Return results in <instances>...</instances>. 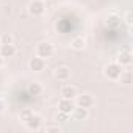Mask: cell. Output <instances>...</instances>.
<instances>
[{
	"instance_id": "obj_1",
	"label": "cell",
	"mask_w": 133,
	"mask_h": 133,
	"mask_svg": "<svg viewBox=\"0 0 133 133\" xmlns=\"http://www.w3.org/2000/svg\"><path fill=\"white\" fill-rule=\"evenodd\" d=\"M122 71H124V68L119 63H110V64H107L103 68V75L108 80H119Z\"/></svg>"
},
{
	"instance_id": "obj_2",
	"label": "cell",
	"mask_w": 133,
	"mask_h": 133,
	"mask_svg": "<svg viewBox=\"0 0 133 133\" xmlns=\"http://www.w3.org/2000/svg\"><path fill=\"white\" fill-rule=\"evenodd\" d=\"M53 52H55L53 45H52L50 42H47V41L39 42V44H38V47H36V55H38V56H41V58H44V59L50 58V56L53 55Z\"/></svg>"
},
{
	"instance_id": "obj_3",
	"label": "cell",
	"mask_w": 133,
	"mask_h": 133,
	"mask_svg": "<svg viewBox=\"0 0 133 133\" xmlns=\"http://www.w3.org/2000/svg\"><path fill=\"white\" fill-rule=\"evenodd\" d=\"M94 103H96V100L91 94H77L75 96V105L77 107H83V108L89 110Z\"/></svg>"
},
{
	"instance_id": "obj_4",
	"label": "cell",
	"mask_w": 133,
	"mask_h": 133,
	"mask_svg": "<svg viewBox=\"0 0 133 133\" xmlns=\"http://www.w3.org/2000/svg\"><path fill=\"white\" fill-rule=\"evenodd\" d=\"M45 11V5L42 0H33L28 3V13L31 16H42Z\"/></svg>"
},
{
	"instance_id": "obj_5",
	"label": "cell",
	"mask_w": 133,
	"mask_h": 133,
	"mask_svg": "<svg viewBox=\"0 0 133 133\" xmlns=\"http://www.w3.org/2000/svg\"><path fill=\"white\" fill-rule=\"evenodd\" d=\"M28 68H30L33 72H41V71H44V68H45V59L36 55V56L30 58V61H28Z\"/></svg>"
},
{
	"instance_id": "obj_6",
	"label": "cell",
	"mask_w": 133,
	"mask_h": 133,
	"mask_svg": "<svg viewBox=\"0 0 133 133\" xmlns=\"http://www.w3.org/2000/svg\"><path fill=\"white\" fill-rule=\"evenodd\" d=\"M24 124H25V127H27L28 130L36 131V130L41 128V125H42V119H41V116H38V114H31Z\"/></svg>"
},
{
	"instance_id": "obj_7",
	"label": "cell",
	"mask_w": 133,
	"mask_h": 133,
	"mask_svg": "<svg viewBox=\"0 0 133 133\" xmlns=\"http://www.w3.org/2000/svg\"><path fill=\"white\" fill-rule=\"evenodd\" d=\"M74 107H75V103H74L72 99H63L61 97V100L58 102V111H63L66 114H71Z\"/></svg>"
},
{
	"instance_id": "obj_8",
	"label": "cell",
	"mask_w": 133,
	"mask_h": 133,
	"mask_svg": "<svg viewBox=\"0 0 133 133\" xmlns=\"http://www.w3.org/2000/svg\"><path fill=\"white\" fill-rule=\"evenodd\" d=\"M55 77L59 80V82H68L71 78V69L68 66H59L55 71Z\"/></svg>"
},
{
	"instance_id": "obj_9",
	"label": "cell",
	"mask_w": 133,
	"mask_h": 133,
	"mask_svg": "<svg viewBox=\"0 0 133 133\" xmlns=\"http://www.w3.org/2000/svg\"><path fill=\"white\" fill-rule=\"evenodd\" d=\"M72 117L75 119V121H85V119H88V116H89V111H88V108H83V107H74V110H72Z\"/></svg>"
},
{
	"instance_id": "obj_10",
	"label": "cell",
	"mask_w": 133,
	"mask_h": 133,
	"mask_svg": "<svg viewBox=\"0 0 133 133\" xmlns=\"http://www.w3.org/2000/svg\"><path fill=\"white\" fill-rule=\"evenodd\" d=\"M16 55V47L13 44H0V56L2 58H13Z\"/></svg>"
},
{
	"instance_id": "obj_11",
	"label": "cell",
	"mask_w": 133,
	"mask_h": 133,
	"mask_svg": "<svg viewBox=\"0 0 133 133\" xmlns=\"http://www.w3.org/2000/svg\"><path fill=\"white\" fill-rule=\"evenodd\" d=\"M78 92H77V88L75 86H72V85H64L63 88H61V97L63 99H75V96H77Z\"/></svg>"
},
{
	"instance_id": "obj_12",
	"label": "cell",
	"mask_w": 133,
	"mask_h": 133,
	"mask_svg": "<svg viewBox=\"0 0 133 133\" xmlns=\"http://www.w3.org/2000/svg\"><path fill=\"white\" fill-rule=\"evenodd\" d=\"M116 63H119L122 68H125V66H130V64L133 63V56H131V53H130L128 50L121 52V55H119V58H117Z\"/></svg>"
},
{
	"instance_id": "obj_13",
	"label": "cell",
	"mask_w": 133,
	"mask_h": 133,
	"mask_svg": "<svg viewBox=\"0 0 133 133\" xmlns=\"http://www.w3.org/2000/svg\"><path fill=\"white\" fill-rule=\"evenodd\" d=\"M85 45H86V42H85V38H83V36H75V38L71 41V47H72L74 50H83Z\"/></svg>"
},
{
	"instance_id": "obj_14",
	"label": "cell",
	"mask_w": 133,
	"mask_h": 133,
	"mask_svg": "<svg viewBox=\"0 0 133 133\" xmlns=\"http://www.w3.org/2000/svg\"><path fill=\"white\" fill-rule=\"evenodd\" d=\"M28 94L30 96H41L42 94V85L41 83H38V82H33V83H30L28 85Z\"/></svg>"
},
{
	"instance_id": "obj_15",
	"label": "cell",
	"mask_w": 133,
	"mask_h": 133,
	"mask_svg": "<svg viewBox=\"0 0 133 133\" xmlns=\"http://www.w3.org/2000/svg\"><path fill=\"white\" fill-rule=\"evenodd\" d=\"M107 25H108L110 28L119 27V25H121V17H119V16H110V17L107 19Z\"/></svg>"
},
{
	"instance_id": "obj_16",
	"label": "cell",
	"mask_w": 133,
	"mask_h": 133,
	"mask_svg": "<svg viewBox=\"0 0 133 133\" xmlns=\"http://www.w3.org/2000/svg\"><path fill=\"white\" fill-rule=\"evenodd\" d=\"M119 80H121V83L128 85V83L131 82V72H130V71H122V74H121Z\"/></svg>"
},
{
	"instance_id": "obj_17",
	"label": "cell",
	"mask_w": 133,
	"mask_h": 133,
	"mask_svg": "<svg viewBox=\"0 0 133 133\" xmlns=\"http://www.w3.org/2000/svg\"><path fill=\"white\" fill-rule=\"evenodd\" d=\"M59 127H58V124H49V125H45L44 127V131L45 133H52V131H56V133H59Z\"/></svg>"
},
{
	"instance_id": "obj_18",
	"label": "cell",
	"mask_w": 133,
	"mask_h": 133,
	"mask_svg": "<svg viewBox=\"0 0 133 133\" xmlns=\"http://www.w3.org/2000/svg\"><path fill=\"white\" fill-rule=\"evenodd\" d=\"M31 114H33V111H31L30 108H24V110L21 111V121H22V122H25Z\"/></svg>"
},
{
	"instance_id": "obj_19",
	"label": "cell",
	"mask_w": 133,
	"mask_h": 133,
	"mask_svg": "<svg viewBox=\"0 0 133 133\" xmlns=\"http://www.w3.org/2000/svg\"><path fill=\"white\" fill-rule=\"evenodd\" d=\"M13 36L11 35H8V33H5L3 36H0V44H13Z\"/></svg>"
},
{
	"instance_id": "obj_20",
	"label": "cell",
	"mask_w": 133,
	"mask_h": 133,
	"mask_svg": "<svg viewBox=\"0 0 133 133\" xmlns=\"http://www.w3.org/2000/svg\"><path fill=\"white\" fill-rule=\"evenodd\" d=\"M56 122H68L69 121V114H66V113H63V111H59L58 114H56Z\"/></svg>"
},
{
	"instance_id": "obj_21",
	"label": "cell",
	"mask_w": 133,
	"mask_h": 133,
	"mask_svg": "<svg viewBox=\"0 0 133 133\" xmlns=\"http://www.w3.org/2000/svg\"><path fill=\"white\" fill-rule=\"evenodd\" d=\"M131 19H133V14L128 11V13L125 14V24H127V25H131Z\"/></svg>"
},
{
	"instance_id": "obj_22",
	"label": "cell",
	"mask_w": 133,
	"mask_h": 133,
	"mask_svg": "<svg viewBox=\"0 0 133 133\" xmlns=\"http://www.w3.org/2000/svg\"><path fill=\"white\" fill-rule=\"evenodd\" d=\"M3 110H5V102H3V99H0V113Z\"/></svg>"
},
{
	"instance_id": "obj_23",
	"label": "cell",
	"mask_w": 133,
	"mask_h": 133,
	"mask_svg": "<svg viewBox=\"0 0 133 133\" xmlns=\"http://www.w3.org/2000/svg\"><path fill=\"white\" fill-rule=\"evenodd\" d=\"M3 64H5V58H2V56H0V69L3 68Z\"/></svg>"
},
{
	"instance_id": "obj_24",
	"label": "cell",
	"mask_w": 133,
	"mask_h": 133,
	"mask_svg": "<svg viewBox=\"0 0 133 133\" xmlns=\"http://www.w3.org/2000/svg\"><path fill=\"white\" fill-rule=\"evenodd\" d=\"M42 2H47V0H42Z\"/></svg>"
}]
</instances>
